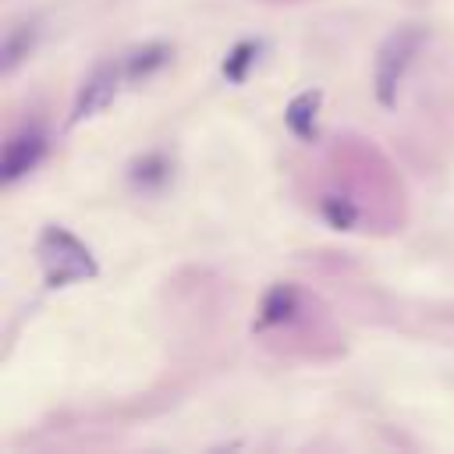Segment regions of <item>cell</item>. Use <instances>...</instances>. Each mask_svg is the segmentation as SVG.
Segmentation results:
<instances>
[{"label": "cell", "instance_id": "obj_1", "mask_svg": "<svg viewBox=\"0 0 454 454\" xmlns=\"http://www.w3.org/2000/svg\"><path fill=\"white\" fill-rule=\"evenodd\" d=\"M35 252H39V266H43L50 287H67V284H78V280L96 277V259H92V252H89L67 227L50 223V227L39 234Z\"/></svg>", "mask_w": 454, "mask_h": 454}, {"label": "cell", "instance_id": "obj_2", "mask_svg": "<svg viewBox=\"0 0 454 454\" xmlns=\"http://www.w3.org/2000/svg\"><path fill=\"white\" fill-rule=\"evenodd\" d=\"M422 43H426V32L419 25H404L383 39V46L376 53V67H372V89H376V99L383 106L397 103V89H401L411 60L419 57Z\"/></svg>", "mask_w": 454, "mask_h": 454}, {"label": "cell", "instance_id": "obj_3", "mask_svg": "<svg viewBox=\"0 0 454 454\" xmlns=\"http://www.w3.org/2000/svg\"><path fill=\"white\" fill-rule=\"evenodd\" d=\"M46 156V135L43 128H21L4 142V156H0V177L4 184H14L18 177L32 174Z\"/></svg>", "mask_w": 454, "mask_h": 454}, {"label": "cell", "instance_id": "obj_4", "mask_svg": "<svg viewBox=\"0 0 454 454\" xmlns=\"http://www.w3.org/2000/svg\"><path fill=\"white\" fill-rule=\"evenodd\" d=\"M121 78H124V67L121 64H114V60H106V64H99L85 82H82V89H78V96H74V110H71V124H78V121H85V117H92V114H99L114 96H117V85H121Z\"/></svg>", "mask_w": 454, "mask_h": 454}, {"label": "cell", "instance_id": "obj_5", "mask_svg": "<svg viewBox=\"0 0 454 454\" xmlns=\"http://www.w3.org/2000/svg\"><path fill=\"white\" fill-rule=\"evenodd\" d=\"M35 43H39V18H25V21L11 25L7 35H4V46H0V67H4V74H11L32 53Z\"/></svg>", "mask_w": 454, "mask_h": 454}, {"label": "cell", "instance_id": "obj_6", "mask_svg": "<svg viewBox=\"0 0 454 454\" xmlns=\"http://www.w3.org/2000/svg\"><path fill=\"white\" fill-rule=\"evenodd\" d=\"M319 103H323V92H319V89H305V92H298V96L287 103L284 124L291 128L294 138H301V142H312V138H316V114H319Z\"/></svg>", "mask_w": 454, "mask_h": 454}, {"label": "cell", "instance_id": "obj_7", "mask_svg": "<svg viewBox=\"0 0 454 454\" xmlns=\"http://www.w3.org/2000/svg\"><path fill=\"white\" fill-rule=\"evenodd\" d=\"M294 312H298V291L291 284H273L259 305V326H280L294 319Z\"/></svg>", "mask_w": 454, "mask_h": 454}, {"label": "cell", "instance_id": "obj_8", "mask_svg": "<svg viewBox=\"0 0 454 454\" xmlns=\"http://www.w3.org/2000/svg\"><path fill=\"white\" fill-rule=\"evenodd\" d=\"M170 64V46L167 43H145L142 50H135L128 60H124V78L138 82V78H149L156 74L160 67Z\"/></svg>", "mask_w": 454, "mask_h": 454}, {"label": "cell", "instance_id": "obj_9", "mask_svg": "<svg viewBox=\"0 0 454 454\" xmlns=\"http://www.w3.org/2000/svg\"><path fill=\"white\" fill-rule=\"evenodd\" d=\"M259 50H262V43H255V39H241V43H234V50H231L227 60H223V78H227L231 85H241V82L248 78L252 64L259 60Z\"/></svg>", "mask_w": 454, "mask_h": 454}, {"label": "cell", "instance_id": "obj_10", "mask_svg": "<svg viewBox=\"0 0 454 454\" xmlns=\"http://www.w3.org/2000/svg\"><path fill=\"white\" fill-rule=\"evenodd\" d=\"M131 181H135L138 188L153 192V188H160V184H167V181H170V163H167L160 153H149V156H142V160L135 163Z\"/></svg>", "mask_w": 454, "mask_h": 454}, {"label": "cell", "instance_id": "obj_11", "mask_svg": "<svg viewBox=\"0 0 454 454\" xmlns=\"http://www.w3.org/2000/svg\"><path fill=\"white\" fill-rule=\"evenodd\" d=\"M319 209H323V216L330 220V227H337V231H351V227L358 223V206H355L351 199L326 195V199L319 202Z\"/></svg>", "mask_w": 454, "mask_h": 454}]
</instances>
